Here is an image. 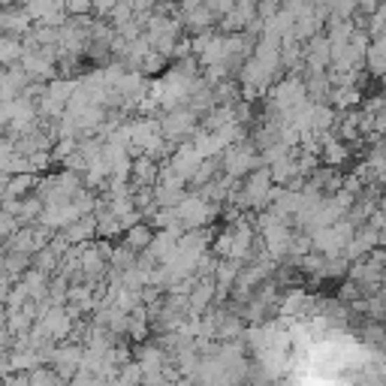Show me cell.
Masks as SVG:
<instances>
[{
	"label": "cell",
	"mask_w": 386,
	"mask_h": 386,
	"mask_svg": "<svg viewBox=\"0 0 386 386\" xmlns=\"http://www.w3.org/2000/svg\"><path fill=\"white\" fill-rule=\"evenodd\" d=\"M0 31H9V34L27 31V15L24 13H0Z\"/></svg>",
	"instance_id": "6da1fadb"
},
{
	"label": "cell",
	"mask_w": 386,
	"mask_h": 386,
	"mask_svg": "<svg viewBox=\"0 0 386 386\" xmlns=\"http://www.w3.org/2000/svg\"><path fill=\"white\" fill-rule=\"evenodd\" d=\"M13 57H18V43L13 36H3L0 40V61H13Z\"/></svg>",
	"instance_id": "7a4b0ae2"
}]
</instances>
